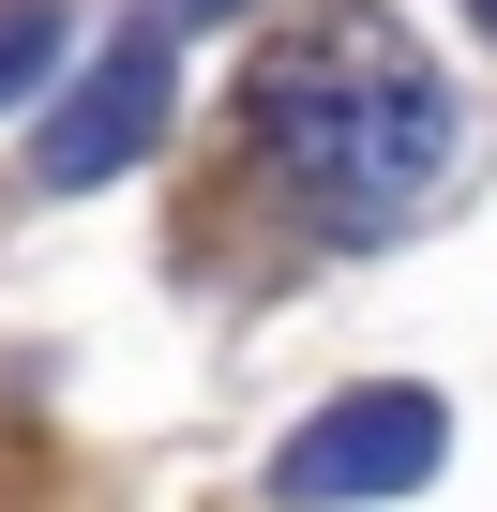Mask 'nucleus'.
Returning a JSON list of instances; mask_svg holds the SVG:
<instances>
[{
	"mask_svg": "<svg viewBox=\"0 0 497 512\" xmlns=\"http://www.w3.org/2000/svg\"><path fill=\"white\" fill-rule=\"evenodd\" d=\"M452 76L392 31V16H332L302 46H272L257 76V151L317 226H407L452 181Z\"/></svg>",
	"mask_w": 497,
	"mask_h": 512,
	"instance_id": "nucleus-1",
	"label": "nucleus"
},
{
	"mask_svg": "<svg viewBox=\"0 0 497 512\" xmlns=\"http://www.w3.org/2000/svg\"><path fill=\"white\" fill-rule=\"evenodd\" d=\"M482 16H497V0H482Z\"/></svg>",
	"mask_w": 497,
	"mask_h": 512,
	"instance_id": "nucleus-6",
	"label": "nucleus"
},
{
	"mask_svg": "<svg viewBox=\"0 0 497 512\" xmlns=\"http://www.w3.org/2000/svg\"><path fill=\"white\" fill-rule=\"evenodd\" d=\"M437 452H452L437 392H347V407H317V422L272 452V482H287V497H407Z\"/></svg>",
	"mask_w": 497,
	"mask_h": 512,
	"instance_id": "nucleus-2",
	"label": "nucleus"
},
{
	"mask_svg": "<svg viewBox=\"0 0 497 512\" xmlns=\"http://www.w3.org/2000/svg\"><path fill=\"white\" fill-rule=\"evenodd\" d=\"M151 136H166V46H151V31H121V46H106V61L46 106V151H31V166L76 196V181H121Z\"/></svg>",
	"mask_w": 497,
	"mask_h": 512,
	"instance_id": "nucleus-3",
	"label": "nucleus"
},
{
	"mask_svg": "<svg viewBox=\"0 0 497 512\" xmlns=\"http://www.w3.org/2000/svg\"><path fill=\"white\" fill-rule=\"evenodd\" d=\"M46 61H61V31H46V16H0V106H16Z\"/></svg>",
	"mask_w": 497,
	"mask_h": 512,
	"instance_id": "nucleus-4",
	"label": "nucleus"
},
{
	"mask_svg": "<svg viewBox=\"0 0 497 512\" xmlns=\"http://www.w3.org/2000/svg\"><path fill=\"white\" fill-rule=\"evenodd\" d=\"M181 16H226V0H181Z\"/></svg>",
	"mask_w": 497,
	"mask_h": 512,
	"instance_id": "nucleus-5",
	"label": "nucleus"
}]
</instances>
